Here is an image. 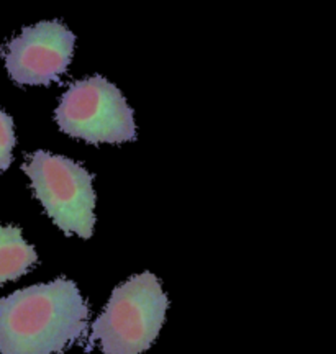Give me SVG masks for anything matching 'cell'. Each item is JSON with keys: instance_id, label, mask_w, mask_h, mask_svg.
<instances>
[{"instance_id": "cell-1", "label": "cell", "mask_w": 336, "mask_h": 354, "mask_svg": "<svg viewBox=\"0 0 336 354\" xmlns=\"http://www.w3.org/2000/svg\"><path fill=\"white\" fill-rule=\"evenodd\" d=\"M91 310L73 281L56 279L0 299V353L61 354L84 335Z\"/></svg>"}, {"instance_id": "cell-2", "label": "cell", "mask_w": 336, "mask_h": 354, "mask_svg": "<svg viewBox=\"0 0 336 354\" xmlns=\"http://www.w3.org/2000/svg\"><path fill=\"white\" fill-rule=\"evenodd\" d=\"M169 305L151 272L133 276L113 290L104 313L92 326V342L105 354H140L158 338Z\"/></svg>"}, {"instance_id": "cell-3", "label": "cell", "mask_w": 336, "mask_h": 354, "mask_svg": "<svg viewBox=\"0 0 336 354\" xmlns=\"http://www.w3.org/2000/svg\"><path fill=\"white\" fill-rule=\"evenodd\" d=\"M24 171L46 214L66 234L87 240L95 223V194L92 174L73 159L37 151L25 161Z\"/></svg>"}, {"instance_id": "cell-4", "label": "cell", "mask_w": 336, "mask_h": 354, "mask_svg": "<svg viewBox=\"0 0 336 354\" xmlns=\"http://www.w3.org/2000/svg\"><path fill=\"white\" fill-rule=\"evenodd\" d=\"M56 122L64 133L92 145L125 143L136 136L133 112L125 97L100 76L74 82L64 92Z\"/></svg>"}, {"instance_id": "cell-5", "label": "cell", "mask_w": 336, "mask_h": 354, "mask_svg": "<svg viewBox=\"0 0 336 354\" xmlns=\"http://www.w3.org/2000/svg\"><path fill=\"white\" fill-rule=\"evenodd\" d=\"M76 37L61 21H41L21 30L3 50L6 66L17 84H50L66 73Z\"/></svg>"}, {"instance_id": "cell-6", "label": "cell", "mask_w": 336, "mask_h": 354, "mask_svg": "<svg viewBox=\"0 0 336 354\" xmlns=\"http://www.w3.org/2000/svg\"><path fill=\"white\" fill-rule=\"evenodd\" d=\"M37 259V251L25 241L20 228L0 225V284L24 276Z\"/></svg>"}, {"instance_id": "cell-7", "label": "cell", "mask_w": 336, "mask_h": 354, "mask_svg": "<svg viewBox=\"0 0 336 354\" xmlns=\"http://www.w3.org/2000/svg\"><path fill=\"white\" fill-rule=\"evenodd\" d=\"M15 146V131L13 120L0 109V172L8 169L12 165V151Z\"/></svg>"}]
</instances>
